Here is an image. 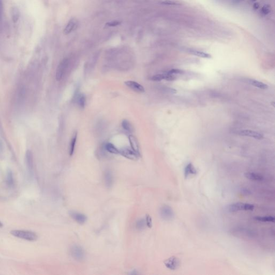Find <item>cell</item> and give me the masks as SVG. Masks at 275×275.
Listing matches in <instances>:
<instances>
[{"instance_id": "1", "label": "cell", "mask_w": 275, "mask_h": 275, "mask_svg": "<svg viewBox=\"0 0 275 275\" xmlns=\"http://www.w3.org/2000/svg\"><path fill=\"white\" fill-rule=\"evenodd\" d=\"M11 234L16 238L22 239L30 241H36L37 239V234L35 233L25 230H12Z\"/></svg>"}, {"instance_id": "2", "label": "cell", "mask_w": 275, "mask_h": 275, "mask_svg": "<svg viewBox=\"0 0 275 275\" xmlns=\"http://www.w3.org/2000/svg\"><path fill=\"white\" fill-rule=\"evenodd\" d=\"M254 209V205L241 202L234 203L228 206V210L231 212H236L240 211H252Z\"/></svg>"}, {"instance_id": "3", "label": "cell", "mask_w": 275, "mask_h": 275, "mask_svg": "<svg viewBox=\"0 0 275 275\" xmlns=\"http://www.w3.org/2000/svg\"><path fill=\"white\" fill-rule=\"evenodd\" d=\"M69 65V60L66 58L63 60L57 67L55 74V79L57 81H60L65 74Z\"/></svg>"}, {"instance_id": "4", "label": "cell", "mask_w": 275, "mask_h": 275, "mask_svg": "<svg viewBox=\"0 0 275 275\" xmlns=\"http://www.w3.org/2000/svg\"><path fill=\"white\" fill-rule=\"evenodd\" d=\"M160 214L162 219L167 221L172 220L175 215L172 208L167 205H165L160 208Z\"/></svg>"}, {"instance_id": "5", "label": "cell", "mask_w": 275, "mask_h": 275, "mask_svg": "<svg viewBox=\"0 0 275 275\" xmlns=\"http://www.w3.org/2000/svg\"><path fill=\"white\" fill-rule=\"evenodd\" d=\"M71 255L77 261H82L85 258V254L82 248L79 246H74L71 248Z\"/></svg>"}, {"instance_id": "6", "label": "cell", "mask_w": 275, "mask_h": 275, "mask_svg": "<svg viewBox=\"0 0 275 275\" xmlns=\"http://www.w3.org/2000/svg\"><path fill=\"white\" fill-rule=\"evenodd\" d=\"M165 266L171 270H176L181 266V261L175 256H172L167 259L164 262Z\"/></svg>"}, {"instance_id": "7", "label": "cell", "mask_w": 275, "mask_h": 275, "mask_svg": "<svg viewBox=\"0 0 275 275\" xmlns=\"http://www.w3.org/2000/svg\"><path fill=\"white\" fill-rule=\"evenodd\" d=\"M119 154L126 159L134 161L136 160L139 156L131 148H123L119 150Z\"/></svg>"}, {"instance_id": "8", "label": "cell", "mask_w": 275, "mask_h": 275, "mask_svg": "<svg viewBox=\"0 0 275 275\" xmlns=\"http://www.w3.org/2000/svg\"><path fill=\"white\" fill-rule=\"evenodd\" d=\"M125 85L130 88L132 90H133L136 93H144L145 92V88L139 84V83L133 81H128L125 82Z\"/></svg>"}, {"instance_id": "9", "label": "cell", "mask_w": 275, "mask_h": 275, "mask_svg": "<svg viewBox=\"0 0 275 275\" xmlns=\"http://www.w3.org/2000/svg\"><path fill=\"white\" fill-rule=\"evenodd\" d=\"M239 134L242 136H249L255 139H260L263 138V136L260 133L255 131L249 130H244L239 131Z\"/></svg>"}, {"instance_id": "10", "label": "cell", "mask_w": 275, "mask_h": 275, "mask_svg": "<svg viewBox=\"0 0 275 275\" xmlns=\"http://www.w3.org/2000/svg\"><path fill=\"white\" fill-rule=\"evenodd\" d=\"M26 165L28 172L32 174L34 170V160H33V154L31 151L28 150L26 153Z\"/></svg>"}, {"instance_id": "11", "label": "cell", "mask_w": 275, "mask_h": 275, "mask_svg": "<svg viewBox=\"0 0 275 275\" xmlns=\"http://www.w3.org/2000/svg\"><path fill=\"white\" fill-rule=\"evenodd\" d=\"M78 26V21L75 18H71L69 20L63 30V33L65 34H69L71 32L75 30Z\"/></svg>"}, {"instance_id": "12", "label": "cell", "mask_w": 275, "mask_h": 275, "mask_svg": "<svg viewBox=\"0 0 275 275\" xmlns=\"http://www.w3.org/2000/svg\"><path fill=\"white\" fill-rule=\"evenodd\" d=\"M129 142L130 144L131 148L140 156V148H139V142L135 136L133 135H130L128 136Z\"/></svg>"}, {"instance_id": "13", "label": "cell", "mask_w": 275, "mask_h": 275, "mask_svg": "<svg viewBox=\"0 0 275 275\" xmlns=\"http://www.w3.org/2000/svg\"><path fill=\"white\" fill-rule=\"evenodd\" d=\"M71 214L72 218L79 224H84L87 221V217L83 214L80 213L71 212Z\"/></svg>"}, {"instance_id": "14", "label": "cell", "mask_w": 275, "mask_h": 275, "mask_svg": "<svg viewBox=\"0 0 275 275\" xmlns=\"http://www.w3.org/2000/svg\"><path fill=\"white\" fill-rule=\"evenodd\" d=\"M244 176L247 179L252 180V181H262L264 179L263 176L260 174H256V173H250V172L245 173Z\"/></svg>"}, {"instance_id": "15", "label": "cell", "mask_w": 275, "mask_h": 275, "mask_svg": "<svg viewBox=\"0 0 275 275\" xmlns=\"http://www.w3.org/2000/svg\"><path fill=\"white\" fill-rule=\"evenodd\" d=\"M197 173V170L193 165L190 163L187 165L185 169V178L190 176V175H195Z\"/></svg>"}, {"instance_id": "16", "label": "cell", "mask_w": 275, "mask_h": 275, "mask_svg": "<svg viewBox=\"0 0 275 275\" xmlns=\"http://www.w3.org/2000/svg\"><path fill=\"white\" fill-rule=\"evenodd\" d=\"M188 52L190 53V54L195 55L198 56L199 57L203 58L210 59L211 58V55L210 54L206 53L204 52L199 51H197V50H190H190H188Z\"/></svg>"}, {"instance_id": "17", "label": "cell", "mask_w": 275, "mask_h": 275, "mask_svg": "<svg viewBox=\"0 0 275 275\" xmlns=\"http://www.w3.org/2000/svg\"><path fill=\"white\" fill-rule=\"evenodd\" d=\"M104 180L106 185L108 187H110L113 183V176L109 170L106 171L105 172Z\"/></svg>"}, {"instance_id": "18", "label": "cell", "mask_w": 275, "mask_h": 275, "mask_svg": "<svg viewBox=\"0 0 275 275\" xmlns=\"http://www.w3.org/2000/svg\"><path fill=\"white\" fill-rule=\"evenodd\" d=\"M249 83L250 85H254V87L260 88L261 89H267L268 88V85H267L266 84L257 81V80H250L249 81Z\"/></svg>"}, {"instance_id": "19", "label": "cell", "mask_w": 275, "mask_h": 275, "mask_svg": "<svg viewBox=\"0 0 275 275\" xmlns=\"http://www.w3.org/2000/svg\"><path fill=\"white\" fill-rule=\"evenodd\" d=\"M106 150L108 152L114 154H119V150L117 148L111 143H107L105 146Z\"/></svg>"}, {"instance_id": "20", "label": "cell", "mask_w": 275, "mask_h": 275, "mask_svg": "<svg viewBox=\"0 0 275 275\" xmlns=\"http://www.w3.org/2000/svg\"><path fill=\"white\" fill-rule=\"evenodd\" d=\"M6 183L7 185L9 187H12L14 184V179H13V174L12 171L8 169L7 173L6 176Z\"/></svg>"}, {"instance_id": "21", "label": "cell", "mask_w": 275, "mask_h": 275, "mask_svg": "<svg viewBox=\"0 0 275 275\" xmlns=\"http://www.w3.org/2000/svg\"><path fill=\"white\" fill-rule=\"evenodd\" d=\"M255 220L257 221H262V222H275V218L272 216H264V217H256L254 218Z\"/></svg>"}, {"instance_id": "22", "label": "cell", "mask_w": 275, "mask_h": 275, "mask_svg": "<svg viewBox=\"0 0 275 275\" xmlns=\"http://www.w3.org/2000/svg\"><path fill=\"white\" fill-rule=\"evenodd\" d=\"M77 139V133H75L74 136H73L72 139L71 140V144L69 146V154L70 155H72L74 153L75 147L76 145Z\"/></svg>"}, {"instance_id": "23", "label": "cell", "mask_w": 275, "mask_h": 275, "mask_svg": "<svg viewBox=\"0 0 275 275\" xmlns=\"http://www.w3.org/2000/svg\"><path fill=\"white\" fill-rule=\"evenodd\" d=\"M122 126L123 128L126 131L131 132L132 131V125L130 124V123L128 121V120L124 119L123 120L122 123Z\"/></svg>"}, {"instance_id": "24", "label": "cell", "mask_w": 275, "mask_h": 275, "mask_svg": "<svg viewBox=\"0 0 275 275\" xmlns=\"http://www.w3.org/2000/svg\"><path fill=\"white\" fill-rule=\"evenodd\" d=\"M77 103H78V105H79L81 109H83L85 108V103H86V98L84 95L81 94L80 95L77 99Z\"/></svg>"}, {"instance_id": "25", "label": "cell", "mask_w": 275, "mask_h": 275, "mask_svg": "<svg viewBox=\"0 0 275 275\" xmlns=\"http://www.w3.org/2000/svg\"><path fill=\"white\" fill-rule=\"evenodd\" d=\"M161 3L165 5H169V6H179L181 5V3H180L178 1H175V0H164L162 1Z\"/></svg>"}, {"instance_id": "26", "label": "cell", "mask_w": 275, "mask_h": 275, "mask_svg": "<svg viewBox=\"0 0 275 275\" xmlns=\"http://www.w3.org/2000/svg\"><path fill=\"white\" fill-rule=\"evenodd\" d=\"M146 226V223L145 219H139L138 221L136 222V228L139 231H142L145 228Z\"/></svg>"}, {"instance_id": "27", "label": "cell", "mask_w": 275, "mask_h": 275, "mask_svg": "<svg viewBox=\"0 0 275 275\" xmlns=\"http://www.w3.org/2000/svg\"><path fill=\"white\" fill-rule=\"evenodd\" d=\"M261 13L264 15H267L271 12V7L270 5L266 4L264 6L261 10Z\"/></svg>"}, {"instance_id": "28", "label": "cell", "mask_w": 275, "mask_h": 275, "mask_svg": "<svg viewBox=\"0 0 275 275\" xmlns=\"http://www.w3.org/2000/svg\"><path fill=\"white\" fill-rule=\"evenodd\" d=\"M163 74H164V76H165V79H164L166 80H167L169 81H172L175 80L176 79V77L174 76V74H170V73H168V72H166V73H163Z\"/></svg>"}, {"instance_id": "29", "label": "cell", "mask_w": 275, "mask_h": 275, "mask_svg": "<svg viewBox=\"0 0 275 275\" xmlns=\"http://www.w3.org/2000/svg\"><path fill=\"white\" fill-rule=\"evenodd\" d=\"M164 79H165L164 74H160L154 75L153 77L151 78V80L154 81H160Z\"/></svg>"}, {"instance_id": "30", "label": "cell", "mask_w": 275, "mask_h": 275, "mask_svg": "<svg viewBox=\"0 0 275 275\" xmlns=\"http://www.w3.org/2000/svg\"><path fill=\"white\" fill-rule=\"evenodd\" d=\"M145 221H146V226H147L149 228H152L153 224H152V219L151 217L149 216V215H148V214L146 215Z\"/></svg>"}, {"instance_id": "31", "label": "cell", "mask_w": 275, "mask_h": 275, "mask_svg": "<svg viewBox=\"0 0 275 275\" xmlns=\"http://www.w3.org/2000/svg\"><path fill=\"white\" fill-rule=\"evenodd\" d=\"M120 24V22L119 20H112L106 23L108 26H119Z\"/></svg>"}, {"instance_id": "32", "label": "cell", "mask_w": 275, "mask_h": 275, "mask_svg": "<svg viewBox=\"0 0 275 275\" xmlns=\"http://www.w3.org/2000/svg\"><path fill=\"white\" fill-rule=\"evenodd\" d=\"M168 73L172 74H182L183 73V71L179 69H171L170 71H167Z\"/></svg>"}, {"instance_id": "33", "label": "cell", "mask_w": 275, "mask_h": 275, "mask_svg": "<svg viewBox=\"0 0 275 275\" xmlns=\"http://www.w3.org/2000/svg\"><path fill=\"white\" fill-rule=\"evenodd\" d=\"M259 7H260V4L257 2H255L253 5V9L254 10H257L259 8Z\"/></svg>"}, {"instance_id": "34", "label": "cell", "mask_w": 275, "mask_h": 275, "mask_svg": "<svg viewBox=\"0 0 275 275\" xmlns=\"http://www.w3.org/2000/svg\"><path fill=\"white\" fill-rule=\"evenodd\" d=\"M3 226V224L0 221V227H2Z\"/></svg>"}, {"instance_id": "35", "label": "cell", "mask_w": 275, "mask_h": 275, "mask_svg": "<svg viewBox=\"0 0 275 275\" xmlns=\"http://www.w3.org/2000/svg\"><path fill=\"white\" fill-rule=\"evenodd\" d=\"M257 1V0H251V1L252 2H255V1Z\"/></svg>"}, {"instance_id": "36", "label": "cell", "mask_w": 275, "mask_h": 275, "mask_svg": "<svg viewBox=\"0 0 275 275\" xmlns=\"http://www.w3.org/2000/svg\"><path fill=\"white\" fill-rule=\"evenodd\" d=\"M239 1H241V0H239Z\"/></svg>"}]
</instances>
